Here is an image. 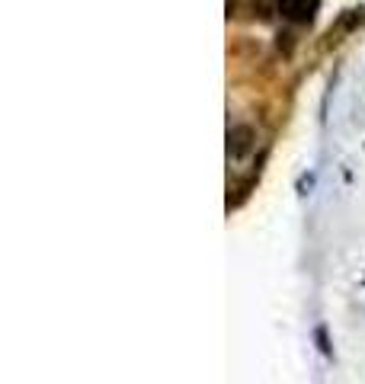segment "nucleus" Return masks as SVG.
I'll return each instance as SVG.
<instances>
[{"label": "nucleus", "instance_id": "obj_2", "mask_svg": "<svg viewBox=\"0 0 365 384\" xmlns=\"http://www.w3.org/2000/svg\"><path fill=\"white\" fill-rule=\"evenodd\" d=\"M253 141H257V135H253L250 125H237L228 131V151L231 157H243V154L253 148Z\"/></svg>", "mask_w": 365, "mask_h": 384}, {"label": "nucleus", "instance_id": "obj_3", "mask_svg": "<svg viewBox=\"0 0 365 384\" xmlns=\"http://www.w3.org/2000/svg\"><path fill=\"white\" fill-rule=\"evenodd\" d=\"M314 336H317V346H320V353H324V355H334V349H330V343H327V330H324V327H320V330L314 333Z\"/></svg>", "mask_w": 365, "mask_h": 384}, {"label": "nucleus", "instance_id": "obj_1", "mask_svg": "<svg viewBox=\"0 0 365 384\" xmlns=\"http://www.w3.org/2000/svg\"><path fill=\"white\" fill-rule=\"evenodd\" d=\"M275 7L292 23H311L320 7V0H275Z\"/></svg>", "mask_w": 365, "mask_h": 384}]
</instances>
